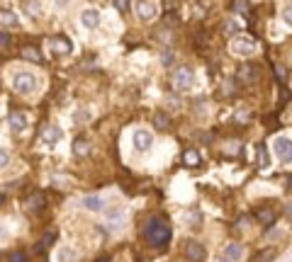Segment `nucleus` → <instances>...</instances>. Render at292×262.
Returning <instances> with one entry per match:
<instances>
[{"instance_id":"nucleus-1","label":"nucleus","mask_w":292,"mask_h":262,"mask_svg":"<svg viewBox=\"0 0 292 262\" xmlns=\"http://www.w3.org/2000/svg\"><path fill=\"white\" fill-rule=\"evenodd\" d=\"M141 235L151 247H166L171 243L173 233H171V226L163 216H151V218H146V223L141 228Z\"/></svg>"},{"instance_id":"nucleus-2","label":"nucleus","mask_w":292,"mask_h":262,"mask_svg":"<svg viewBox=\"0 0 292 262\" xmlns=\"http://www.w3.org/2000/svg\"><path fill=\"white\" fill-rule=\"evenodd\" d=\"M42 83H44L42 76L34 73L32 68H13V73H10V88L27 97L37 95L42 90Z\"/></svg>"},{"instance_id":"nucleus-3","label":"nucleus","mask_w":292,"mask_h":262,"mask_svg":"<svg viewBox=\"0 0 292 262\" xmlns=\"http://www.w3.org/2000/svg\"><path fill=\"white\" fill-rule=\"evenodd\" d=\"M131 13L139 22H154L161 13V5H159V0H134L131 3Z\"/></svg>"},{"instance_id":"nucleus-4","label":"nucleus","mask_w":292,"mask_h":262,"mask_svg":"<svg viewBox=\"0 0 292 262\" xmlns=\"http://www.w3.org/2000/svg\"><path fill=\"white\" fill-rule=\"evenodd\" d=\"M154 141H156V139H154V131H151V129H146V126L131 129V143H134V151H136V153L151 151Z\"/></svg>"},{"instance_id":"nucleus-5","label":"nucleus","mask_w":292,"mask_h":262,"mask_svg":"<svg viewBox=\"0 0 292 262\" xmlns=\"http://www.w3.org/2000/svg\"><path fill=\"white\" fill-rule=\"evenodd\" d=\"M229 51H231L234 56L248 59V56L258 54V44H256L253 39H248V37H234V39L229 42Z\"/></svg>"},{"instance_id":"nucleus-6","label":"nucleus","mask_w":292,"mask_h":262,"mask_svg":"<svg viewBox=\"0 0 292 262\" xmlns=\"http://www.w3.org/2000/svg\"><path fill=\"white\" fill-rule=\"evenodd\" d=\"M195 83H197V76H195V71L188 68V66H183V68H178V71L173 73V85H176V90H180V92H190V90L195 88Z\"/></svg>"},{"instance_id":"nucleus-7","label":"nucleus","mask_w":292,"mask_h":262,"mask_svg":"<svg viewBox=\"0 0 292 262\" xmlns=\"http://www.w3.org/2000/svg\"><path fill=\"white\" fill-rule=\"evenodd\" d=\"M273 153L282 165H292V139L287 136H275L273 139Z\"/></svg>"},{"instance_id":"nucleus-8","label":"nucleus","mask_w":292,"mask_h":262,"mask_svg":"<svg viewBox=\"0 0 292 262\" xmlns=\"http://www.w3.org/2000/svg\"><path fill=\"white\" fill-rule=\"evenodd\" d=\"M64 129L61 126H56V124H51V126H47L42 134H39V146H44V148H56L61 141H64Z\"/></svg>"},{"instance_id":"nucleus-9","label":"nucleus","mask_w":292,"mask_h":262,"mask_svg":"<svg viewBox=\"0 0 292 262\" xmlns=\"http://www.w3.org/2000/svg\"><path fill=\"white\" fill-rule=\"evenodd\" d=\"M8 122H10V129H13L15 134H25V131L30 129V117H27V112L15 109V112H10Z\"/></svg>"},{"instance_id":"nucleus-10","label":"nucleus","mask_w":292,"mask_h":262,"mask_svg":"<svg viewBox=\"0 0 292 262\" xmlns=\"http://www.w3.org/2000/svg\"><path fill=\"white\" fill-rule=\"evenodd\" d=\"M78 260H81V252L73 245H59L54 252V262H78Z\"/></svg>"},{"instance_id":"nucleus-11","label":"nucleus","mask_w":292,"mask_h":262,"mask_svg":"<svg viewBox=\"0 0 292 262\" xmlns=\"http://www.w3.org/2000/svg\"><path fill=\"white\" fill-rule=\"evenodd\" d=\"M100 22H102L100 10H95V8H85V10L81 13V25H83L85 30H97Z\"/></svg>"},{"instance_id":"nucleus-12","label":"nucleus","mask_w":292,"mask_h":262,"mask_svg":"<svg viewBox=\"0 0 292 262\" xmlns=\"http://www.w3.org/2000/svg\"><path fill=\"white\" fill-rule=\"evenodd\" d=\"M183 250H185V257H188L190 262H205V257H207L205 247H202L197 240H188Z\"/></svg>"},{"instance_id":"nucleus-13","label":"nucleus","mask_w":292,"mask_h":262,"mask_svg":"<svg viewBox=\"0 0 292 262\" xmlns=\"http://www.w3.org/2000/svg\"><path fill=\"white\" fill-rule=\"evenodd\" d=\"M241 255H243V245L241 243H227V247H224V260L227 262H239L241 260Z\"/></svg>"},{"instance_id":"nucleus-14","label":"nucleus","mask_w":292,"mask_h":262,"mask_svg":"<svg viewBox=\"0 0 292 262\" xmlns=\"http://www.w3.org/2000/svg\"><path fill=\"white\" fill-rule=\"evenodd\" d=\"M0 27H8V30H17L20 27V15L5 10V13H0Z\"/></svg>"},{"instance_id":"nucleus-15","label":"nucleus","mask_w":292,"mask_h":262,"mask_svg":"<svg viewBox=\"0 0 292 262\" xmlns=\"http://www.w3.org/2000/svg\"><path fill=\"white\" fill-rule=\"evenodd\" d=\"M49 46H51L54 54H59V51H61V54H71V42H68L66 37H61V34L54 37V39L49 42Z\"/></svg>"},{"instance_id":"nucleus-16","label":"nucleus","mask_w":292,"mask_h":262,"mask_svg":"<svg viewBox=\"0 0 292 262\" xmlns=\"http://www.w3.org/2000/svg\"><path fill=\"white\" fill-rule=\"evenodd\" d=\"M83 206L88 209V211H105V199L102 197H85L83 199Z\"/></svg>"},{"instance_id":"nucleus-17","label":"nucleus","mask_w":292,"mask_h":262,"mask_svg":"<svg viewBox=\"0 0 292 262\" xmlns=\"http://www.w3.org/2000/svg\"><path fill=\"white\" fill-rule=\"evenodd\" d=\"M25 13L32 20H39L42 17V3H39V0H27V3H25Z\"/></svg>"},{"instance_id":"nucleus-18","label":"nucleus","mask_w":292,"mask_h":262,"mask_svg":"<svg viewBox=\"0 0 292 262\" xmlns=\"http://www.w3.org/2000/svg\"><path fill=\"white\" fill-rule=\"evenodd\" d=\"M273 260H275V250L273 247H265V250H260V252H256L251 257V262H273Z\"/></svg>"},{"instance_id":"nucleus-19","label":"nucleus","mask_w":292,"mask_h":262,"mask_svg":"<svg viewBox=\"0 0 292 262\" xmlns=\"http://www.w3.org/2000/svg\"><path fill=\"white\" fill-rule=\"evenodd\" d=\"M256 218H258V223L268 226L270 221H275V211H273V209H263V211H258V214H256Z\"/></svg>"},{"instance_id":"nucleus-20","label":"nucleus","mask_w":292,"mask_h":262,"mask_svg":"<svg viewBox=\"0 0 292 262\" xmlns=\"http://www.w3.org/2000/svg\"><path fill=\"white\" fill-rule=\"evenodd\" d=\"M10 163H13V155H10V151L0 148V170H5V168H8Z\"/></svg>"},{"instance_id":"nucleus-21","label":"nucleus","mask_w":292,"mask_h":262,"mask_svg":"<svg viewBox=\"0 0 292 262\" xmlns=\"http://www.w3.org/2000/svg\"><path fill=\"white\" fill-rule=\"evenodd\" d=\"M280 17H282V22H285V25L292 30V3L282 8V15H280Z\"/></svg>"},{"instance_id":"nucleus-22","label":"nucleus","mask_w":292,"mask_h":262,"mask_svg":"<svg viewBox=\"0 0 292 262\" xmlns=\"http://www.w3.org/2000/svg\"><path fill=\"white\" fill-rule=\"evenodd\" d=\"M105 216L112 218V221H114V218H122V216H124V206H112L110 211H105Z\"/></svg>"},{"instance_id":"nucleus-23","label":"nucleus","mask_w":292,"mask_h":262,"mask_svg":"<svg viewBox=\"0 0 292 262\" xmlns=\"http://www.w3.org/2000/svg\"><path fill=\"white\" fill-rule=\"evenodd\" d=\"M185 163L188 165H200V153L197 151H188L185 153Z\"/></svg>"},{"instance_id":"nucleus-24","label":"nucleus","mask_w":292,"mask_h":262,"mask_svg":"<svg viewBox=\"0 0 292 262\" xmlns=\"http://www.w3.org/2000/svg\"><path fill=\"white\" fill-rule=\"evenodd\" d=\"M42 204H44V199H42L39 194H34V197H32L30 201H27V209H30V211H37V209H39Z\"/></svg>"},{"instance_id":"nucleus-25","label":"nucleus","mask_w":292,"mask_h":262,"mask_svg":"<svg viewBox=\"0 0 292 262\" xmlns=\"http://www.w3.org/2000/svg\"><path fill=\"white\" fill-rule=\"evenodd\" d=\"M8 262H27V255H25V252H20V250H15V252H10Z\"/></svg>"},{"instance_id":"nucleus-26","label":"nucleus","mask_w":292,"mask_h":262,"mask_svg":"<svg viewBox=\"0 0 292 262\" xmlns=\"http://www.w3.org/2000/svg\"><path fill=\"white\" fill-rule=\"evenodd\" d=\"M51 3H54L56 10H68V8L73 5V0H51Z\"/></svg>"},{"instance_id":"nucleus-27","label":"nucleus","mask_w":292,"mask_h":262,"mask_svg":"<svg viewBox=\"0 0 292 262\" xmlns=\"http://www.w3.org/2000/svg\"><path fill=\"white\" fill-rule=\"evenodd\" d=\"M258 168H268V151L265 148L258 151Z\"/></svg>"},{"instance_id":"nucleus-28","label":"nucleus","mask_w":292,"mask_h":262,"mask_svg":"<svg viewBox=\"0 0 292 262\" xmlns=\"http://www.w3.org/2000/svg\"><path fill=\"white\" fill-rule=\"evenodd\" d=\"M25 59H27V61H39L42 56H39V51H34V49H25Z\"/></svg>"},{"instance_id":"nucleus-29","label":"nucleus","mask_w":292,"mask_h":262,"mask_svg":"<svg viewBox=\"0 0 292 262\" xmlns=\"http://www.w3.org/2000/svg\"><path fill=\"white\" fill-rule=\"evenodd\" d=\"M185 221H188V223H197V221H200V214H197V211H190V214L185 216Z\"/></svg>"},{"instance_id":"nucleus-30","label":"nucleus","mask_w":292,"mask_h":262,"mask_svg":"<svg viewBox=\"0 0 292 262\" xmlns=\"http://www.w3.org/2000/svg\"><path fill=\"white\" fill-rule=\"evenodd\" d=\"M8 238H10V233L5 231V226H3V223H0V243H5Z\"/></svg>"},{"instance_id":"nucleus-31","label":"nucleus","mask_w":292,"mask_h":262,"mask_svg":"<svg viewBox=\"0 0 292 262\" xmlns=\"http://www.w3.org/2000/svg\"><path fill=\"white\" fill-rule=\"evenodd\" d=\"M114 5H117L119 10H124V5H127V0H114Z\"/></svg>"},{"instance_id":"nucleus-32","label":"nucleus","mask_w":292,"mask_h":262,"mask_svg":"<svg viewBox=\"0 0 292 262\" xmlns=\"http://www.w3.org/2000/svg\"><path fill=\"white\" fill-rule=\"evenodd\" d=\"M0 201H3V194H0Z\"/></svg>"}]
</instances>
